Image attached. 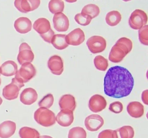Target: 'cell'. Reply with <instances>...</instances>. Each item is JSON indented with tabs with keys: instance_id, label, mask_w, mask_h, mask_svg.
Wrapping results in <instances>:
<instances>
[{
	"instance_id": "cell-1",
	"label": "cell",
	"mask_w": 148,
	"mask_h": 138,
	"mask_svg": "<svg viewBox=\"0 0 148 138\" xmlns=\"http://www.w3.org/2000/svg\"><path fill=\"white\" fill-rule=\"evenodd\" d=\"M134 85L133 76L124 67L112 66L108 70L104 79V91L106 95L116 98L129 95Z\"/></svg>"
},
{
	"instance_id": "cell-2",
	"label": "cell",
	"mask_w": 148,
	"mask_h": 138,
	"mask_svg": "<svg viewBox=\"0 0 148 138\" xmlns=\"http://www.w3.org/2000/svg\"><path fill=\"white\" fill-rule=\"evenodd\" d=\"M34 118L37 123L43 126H51L56 122L55 114L46 108L38 109L34 113Z\"/></svg>"
},
{
	"instance_id": "cell-3",
	"label": "cell",
	"mask_w": 148,
	"mask_h": 138,
	"mask_svg": "<svg viewBox=\"0 0 148 138\" xmlns=\"http://www.w3.org/2000/svg\"><path fill=\"white\" fill-rule=\"evenodd\" d=\"M24 86V83L14 78L12 79V83L4 87L2 95L7 100H14L18 97L21 89Z\"/></svg>"
},
{
	"instance_id": "cell-4",
	"label": "cell",
	"mask_w": 148,
	"mask_h": 138,
	"mask_svg": "<svg viewBox=\"0 0 148 138\" xmlns=\"http://www.w3.org/2000/svg\"><path fill=\"white\" fill-rule=\"evenodd\" d=\"M36 74V70L31 63H26L22 65L15 75V78L20 82L26 83L33 78Z\"/></svg>"
},
{
	"instance_id": "cell-5",
	"label": "cell",
	"mask_w": 148,
	"mask_h": 138,
	"mask_svg": "<svg viewBox=\"0 0 148 138\" xmlns=\"http://www.w3.org/2000/svg\"><path fill=\"white\" fill-rule=\"evenodd\" d=\"M147 21L148 16L146 13L141 9H136L131 14L129 23L132 29L138 30L146 25Z\"/></svg>"
},
{
	"instance_id": "cell-6",
	"label": "cell",
	"mask_w": 148,
	"mask_h": 138,
	"mask_svg": "<svg viewBox=\"0 0 148 138\" xmlns=\"http://www.w3.org/2000/svg\"><path fill=\"white\" fill-rule=\"evenodd\" d=\"M86 45L92 53H99L103 51L106 48V41L102 36L94 35L87 40Z\"/></svg>"
},
{
	"instance_id": "cell-7",
	"label": "cell",
	"mask_w": 148,
	"mask_h": 138,
	"mask_svg": "<svg viewBox=\"0 0 148 138\" xmlns=\"http://www.w3.org/2000/svg\"><path fill=\"white\" fill-rule=\"evenodd\" d=\"M34 55L31 47L25 42L20 46L17 59L21 65L26 63H31L34 59Z\"/></svg>"
},
{
	"instance_id": "cell-8",
	"label": "cell",
	"mask_w": 148,
	"mask_h": 138,
	"mask_svg": "<svg viewBox=\"0 0 148 138\" xmlns=\"http://www.w3.org/2000/svg\"><path fill=\"white\" fill-rule=\"evenodd\" d=\"M103 119L98 114H91L86 118L84 124L86 129L91 132L98 131L104 124Z\"/></svg>"
},
{
	"instance_id": "cell-9",
	"label": "cell",
	"mask_w": 148,
	"mask_h": 138,
	"mask_svg": "<svg viewBox=\"0 0 148 138\" xmlns=\"http://www.w3.org/2000/svg\"><path fill=\"white\" fill-rule=\"evenodd\" d=\"M40 3V0H16L14 3L16 8L24 13L35 10L38 7Z\"/></svg>"
},
{
	"instance_id": "cell-10",
	"label": "cell",
	"mask_w": 148,
	"mask_h": 138,
	"mask_svg": "<svg viewBox=\"0 0 148 138\" xmlns=\"http://www.w3.org/2000/svg\"><path fill=\"white\" fill-rule=\"evenodd\" d=\"M85 35L84 31L80 28L72 31L66 36V41L68 45L78 46L84 41Z\"/></svg>"
},
{
	"instance_id": "cell-11",
	"label": "cell",
	"mask_w": 148,
	"mask_h": 138,
	"mask_svg": "<svg viewBox=\"0 0 148 138\" xmlns=\"http://www.w3.org/2000/svg\"><path fill=\"white\" fill-rule=\"evenodd\" d=\"M53 22L54 28L58 32H66L69 28V19L63 13L55 14L53 16Z\"/></svg>"
},
{
	"instance_id": "cell-12",
	"label": "cell",
	"mask_w": 148,
	"mask_h": 138,
	"mask_svg": "<svg viewBox=\"0 0 148 138\" xmlns=\"http://www.w3.org/2000/svg\"><path fill=\"white\" fill-rule=\"evenodd\" d=\"M107 105V102L103 96L95 95L90 98L89 108L94 113H98L104 109Z\"/></svg>"
},
{
	"instance_id": "cell-13",
	"label": "cell",
	"mask_w": 148,
	"mask_h": 138,
	"mask_svg": "<svg viewBox=\"0 0 148 138\" xmlns=\"http://www.w3.org/2000/svg\"><path fill=\"white\" fill-rule=\"evenodd\" d=\"M48 68L53 74L60 76L64 71V62L61 57L55 55L48 60L47 63Z\"/></svg>"
},
{
	"instance_id": "cell-14",
	"label": "cell",
	"mask_w": 148,
	"mask_h": 138,
	"mask_svg": "<svg viewBox=\"0 0 148 138\" xmlns=\"http://www.w3.org/2000/svg\"><path fill=\"white\" fill-rule=\"evenodd\" d=\"M74 120L73 111L68 109L61 110L56 117V120L60 126L67 127L71 126Z\"/></svg>"
},
{
	"instance_id": "cell-15",
	"label": "cell",
	"mask_w": 148,
	"mask_h": 138,
	"mask_svg": "<svg viewBox=\"0 0 148 138\" xmlns=\"http://www.w3.org/2000/svg\"><path fill=\"white\" fill-rule=\"evenodd\" d=\"M38 98L37 91L32 88L25 89L20 95V101L25 105H32L37 101Z\"/></svg>"
},
{
	"instance_id": "cell-16",
	"label": "cell",
	"mask_w": 148,
	"mask_h": 138,
	"mask_svg": "<svg viewBox=\"0 0 148 138\" xmlns=\"http://www.w3.org/2000/svg\"><path fill=\"white\" fill-rule=\"evenodd\" d=\"M16 129L15 122L10 120L3 122L0 124V138H10L14 134Z\"/></svg>"
},
{
	"instance_id": "cell-17",
	"label": "cell",
	"mask_w": 148,
	"mask_h": 138,
	"mask_svg": "<svg viewBox=\"0 0 148 138\" xmlns=\"http://www.w3.org/2000/svg\"><path fill=\"white\" fill-rule=\"evenodd\" d=\"M14 27L18 32L27 33L32 30V22L27 17H19L14 22Z\"/></svg>"
},
{
	"instance_id": "cell-18",
	"label": "cell",
	"mask_w": 148,
	"mask_h": 138,
	"mask_svg": "<svg viewBox=\"0 0 148 138\" xmlns=\"http://www.w3.org/2000/svg\"><path fill=\"white\" fill-rule=\"evenodd\" d=\"M18 71V65L13 60L5 61L0 67V74L5 76H14Z\"/></svg>"
},
{
	"instance_id": "cell-19",
	"label": "cell",
	"mask_w": 148,
	"mask_h": 138,
	"mask_svg": "<svg viewBox=\"0 0 148 138\" xmlns=\"http://www.w3.org/2000/svg\"><path fill=\"white\" fill-rule=\"evenodd\" d=\"M127 111L129 114L133 118H140L144 112V106L138 101H132L128 104Z\"/></svg>"
},
{
	"instance_id": "cell-20",
	"label": "cell",
	"mask_w": 148,
	"mask_h": 138,
	"mask_svg": "<svg viewBox=\"0 0 148 138\" xmlns=\"http://www.w3.org/2000/svg\"><path fill=\"white\" fill-rule=\"evenodd\" d=\"M59 104L61 110L68 109L73 111L76 107L75 97L70 94L64 95L60 97Z\"/></svg>"
},
{
	"instance_id": "cell-21",
	"label": "cell",
	"mask_w": 148,
	"mask_h": 138,
	"mask_svg": "<svg viewBox=\"0 0 148 138\" xmlns=\"http://www.w3.org/2000/svg\"><path fill=\"white\" fill-rule=\"evenodd\" d=\"M127 54L120 47L115 44L111 50L109 59L113 63H117L122 61Z\"/></svg>"
},
{
	"instance_id": "cell-22",
	"label": "cell",
	"mask_w": 148,
	"mask_h": 138,
	"mask_svg": "<svg viewBox=\"0 0 148 138\" xmlns=\"http://www.w3.org/2000/svg\"><path fill=\"white\" fill-rule=\"evenodd\" d=\"M33 28L37 32L40 34H43L51 29V24L49 21L46 18H40L34 22Z\"/></svg>"
},
{
	"instance_id": "cell-23",
	"label": "cell",
	"mask_w": 148,
	"mask_h": 138,
	"mask_svg": "<svg viewBox=\"0 0 148 138\" xmlns=\"http://www.w3.org/2000/svg\"><path fill=\"white\" fill-rule=\"evenodd\" d=\"M66 35L65 34H54L52 39L51 43L58 50L65 49L69 45L66 41Z\"/></svg>"
},
{
	"instance_id": "cell-24",
	"label": "cell",
	"mask_w": 148,
	"mask_h": 138,
	"mask_svg": "<svg viewBox=\"0 0 148 138\" xmlns=\"http://www.w3.org/2000/svg\"><path fill=\"white\" fill-rule=\"evenodd\" d=\"M106 21L109 26H114L121 21L122 16L119 11L112 10L107 13L106 16Z\"/></svg>"
},
{
	"instance_id": "cell-25",
	"label": "cell",
	"mask_w": 148,
	"mask_h": 138,
	"mask_svg": "<svg viewBox=\"0 0 148 138\" xmlns=\"http://www.w3.org/2000/svg\"><path fill=\"white\" fill-rule=\"evenodd\" d=\"M117 138H133L134 130L133 128L130 126H125L115 130Z\"/></svg>"
},
{
	"instance_id": "cell-26",
	"label": "cell",
	"mask_w": 148,
	"mask_h": 138,
	"mask_svg": "<svg viewBox=\"0 0 148 138\" xmlns=\"http://www.w3.org/2000/svg\"><path fill=\"white\" fill-rule=\"evenodd\" d=\"M21 138H39L40 133L36 129L29 127H23L19 132Z\"/></svg>"
},
{
	"instance_id": "cell-27",
	"label": "cell",
	"mask_w": 148,
	"mask_h": 138,
	"mask_svg": "<svg viewBox=\"0 0 148 138\" xmlns=\"http://www.w3.org/2000/svg\"><path fill=\"white\" fill-rule=\"evenodd\" d=\"M100 13V9L98 6L96 4H89L86 5L82 9V14L87 15L92 19L97 16Z\"/></svg>"
},
{
	"instance_id": "cell-28",
	"label": "cell",
	"mask_w": 148,
	"mask_h": 138,
	"mask_svg": "<svg viewBox=\"0 0 148 138\" xmlns=\"http://www.w3.org/2000/svg\"><path fill=\"white\" fill-rule=\"evenodd\" d=\"M48 8L52 14L62 13L64 8V3L61 0H51L48 4Z\"/></svg>"
},
{
	"instance_id": "cell-29",
	"label": "cell",
	"mask_w": 148,
	"mask_h": 138,
	"mask_svg": "<svg viewBox=\"0 0 148 138\" xmlns=\"http://www.w3.org/2000/svg\"><path fill=\"white\" fill-rule=\"evenodd\" d=\"M115 44L122 48L126 54H128L132 50V41L128 38L122 37L119 39Z\"/></svg>"
},
{
	"instance_id": "cell-30",
	"label": "cell",
	"mask_w": 148,
	"mask_h": 138,
	"mask_svg": "<svg viewBox=\"0 0 148 138\" xmlns=\"http://www.w3.org/2000/svg\"><path fill=\"white\" fill-rule=\"evenodd\" d=\"M68 138H86V133L83 128L75 127L69 130Z\"/></svg>"
},
{
	"instance_id": "cell-31",
	"label": "cell",
	"mask_w": 148,
	"mask_h": 138,
	"mask_svg": "<svg viewBox=\"0 0 148 138\" xmlns=\"http://www.w3.org/2000/svg\"><path fill=\"white\" fill-rule=\"evenodd\" d=\"M95 67L99 70L105 71L108 67V60L101 55H98L94 59Z\"/></svg>"
},
{
	"instance_id": "cell-32",
	"label": "cell",
	"mask_w": 148,
	"mask_h": 138,
	"mask_svg": "<svg viewBox=\"0 0 148 138\" xmlns=\"http://www.w3.org/2000/svg\"><path fill=\"white\" fill-rule=\"evenodd\" d=\"M53 102L54 97L52 94H48L39 102L38 105L40 108H50L53 104Z\"/></svg>"
},
{
	"instance_id": "cell-33",
	"label": "cell",
	"mask_w": 148,
	"mask_h": 138,
	"mask_svg": "<svg viewBox=\"0 0 148 138\" xmlns=\"http://www.w3.org/2000/svg\"><path fill=\"white\" fill-rule=\"evenodd\" d=\"M74 19L76 22L79 25L86 26L90 24L92 19L87 15L79 13L75 15Z\"/></svg>"
},
{
	"instance_id": "cell-34",
	"label": "cell",
	"mask_w": 148,
	"mask_h": 138,
	"mask_svg": "<svg viewBox=\"0 0 148 138\" xmlns=\"http://www.w3.org/2000/svg\"><path fill=\"white\" fill-rule=\"evenodd\" d=\"M148 25L144 26L138 31V38L140 42L143 45H148Z\"/></svg>"
},
{
	"instance_id": "cell-35",
	"label": "cell",
	"mask_w": 148,
	"mask_h": 138,
	"mask_svg": "<svg viewBox=\"0 0 148 138\" xmlns=\"http://www.w3.org/2000/svg\"><path fill=\"white\" fill-rule=\"evenodd\" d=\"M110 111L115 114H119L123 110V105L120 101L113 102L109 106Z\"/></svg>"
},
{
	"instance_id": "cell-36",
	"label": "cell",
	"mask_w": 148,
	"mask_h": 138,
	"mask_svg": "<svg viewBox=\"0 0 148 138\" xmlns=\"http://www.w3.org/2000/svg\"><path fill=\"white\" fill-rule=\"evenodd\" d=\"M98 138H117L116 131L112 129L103 130L99 133Z\"/></svg>"
},
{
	"instance_id": "cell-37",
	"label": "cell",
	"mask_w": 148,
	"mask_h": 138,
	"mask_svg": "<svg viewBox=\"0 0 148 138\" xmlns=\"http://www.w3.org/2000/svg\"><path fill=\"white\" fill-rule=\"evenodd\" d=\"M54 34H55V33L51 28L47 32L43 34H40V35L45 41L48 42V43H51L52 39Z\"/></svg>"
},
{
	"instance_id": "cell-38",
	"label": "cell",
	"mask_w": 148,
	"mask_h": 138,
	"mask_svg": "<svg viewBox=\"0 0 148 138\" xmlns=\"http://www.w3.org/2000/svg\"><path fill=\"white\" fill-rule=\"evenodd\" d=\"M142 99L144 103L148 105V90L143 91L142 94Z\"/></svg>"
},
{
	"instance_id": "cell-39",
	"label": "cell",
	"mask_w": 148,
	"mask_h": 138,
	"mask_svg": "<svg viewBox=\"0 0 148 138\" xmlns=\"http://www.w3.org/2000/svg\"><path fill=\"white\" fill-rule=\"evenodd\" d=\"M39 138H53L51 136H49V135H42V136H40Z\"/></svg>"
},
{
	"instance_id": "cell-40",
	"label": "cell",
	"mask_w": 148,
	"mask_h": 138,
	"mask_svg": "<svg viewBox=\"0 0 148 138\" xmlns=\"http://www.w3.org/2000/svg\"><path fill=\"white\" fill-rule=\"evenodd\" d=\"M3 102V100H2V98L0 97V106L1 105Z\"/></svg>"
},
{
	"instance_id": "cell-41",
	"label": "cell",
	"mask_w": 148,
	"mask_h": 138,
	"mask_svg": "<svg viewBox=\"0 0 148 138\" xmlns=\"http://www.w3.org/2000/svg\"><path fill=\"white\" fill-rule=\"evenodd\" d=\"M1 79L0 78V85H1Z\"/></svg>"
}]
</instances>
